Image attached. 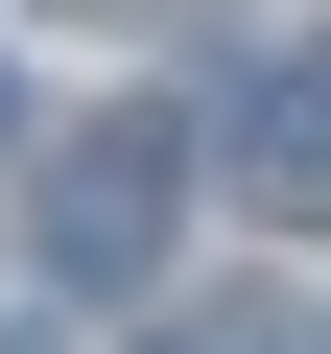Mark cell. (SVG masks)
Wrapping results in <instances>:
<instances>
[{
	"instance_id": "2",
	"label": "cell",
	"mask_w": 331,
	"mask_h": 354,
	"mask_svg": "<svg viewBox=\"0 0 331 354\" xmlns=\"http://www.w3.org/2000/svg\"><path fill=\"white\" fill-rule=\"evenodd\" d=\"M237 213H284V236H331V24H284L260 71H237Z\"/></svg>"
},
{
	"instance_id": "4",
	"label": "cell",
	"mask_w": 331,
	"mask_h": 354,
	"mask_svg": "<svg viewBox=\"0 0 331 354\" xmlns=\"http://www.w3.org/2000/svg\"><path fill=\"white\" fill-rule=\"evenodd\" d=\"M0 165H48V118H24V71H0Z\"/></svg>"
},
{
	"instance_id": "5",
	"label": "cell",
	"mask_w": 331,
	"mask_h": 354,
	"mask_svg": "<svg viewBox=\"0 0 331 354\" xmlns=\"http://www.w3.org/2000/svg\"><path fill=\"white\" fill-rule=\"evenodd\" d=\"M0 354H24V330H0Z\"/></svg>"
},
{
	"instance_id": "1",
	"label": "cell",
	"mask_w": 331,
	"mask_h": 354,
	"mask_svg": "<svg viewBox=\"0 0 331 354\" xmlns=\"http://www.w3.org/2000/svg\"><path fill=\"white\" fill-rule=\"evenodd\" d=\"M166 213H190V118H71V142L24 165L48 283H142V260H166Z\"/></svg>"
},
{
	"instance_id": "3",
	"label": "cell",
	"mask_w": 331,
	"mask_h": 354,
	"mask_svg": "<svg viewBox=\"0 0 331 354\" xmlns=\"http://www.w3.org/2000/svg\"><path fill=\"white\" fill-rule=\"evenodd\" d=\"M166 354H284V330H260V307H190V330H166Z\"/></svg>"
}]
</instances>
